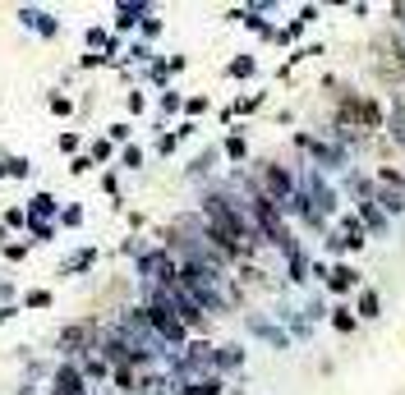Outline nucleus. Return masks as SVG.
<instances>
[{"label":"nucleus","instance_id":"nucleus-1","mask_svg":"<svg viewBox=\"0 0 405 395\" xmlns=\"http://www.w3.org/2000/svg\"><path fill=\"white\" fill-rule=\"evenodd\" d=\"M60 391H65V395H78V377H74V373H60Z\"/></svg>","mask_w":405,"mask_h":395},{"label":"nucleus","instance_id":"nucleus-2","mask_svg":"<svg viewBox=\"0 0 405 395\" xmlns=\"http://www.w3.org/2000/svg\"><path fill=\"white\" fill-rule=\"evenodd\" d=\"M350 281H355V271H346V267H341V271L332 276V290H346V285H350Z\"/></svg>","mask_w":405,"mask_h":395},{"label":"nucleus","instance_id":"nucleus-3","mask_svg":"<svg viewBox=\"0 0 405 395\" xmlns=\"http://www.w3.org/2000/svg\"><path fill=\"white\" fill-rule=\"evenodd\" d=\"M360 313H364V318H373V313H378V299H373V295H364V304H360Z\"/></svg>","mask_w":405,"mask_h":395}]
</instances>
